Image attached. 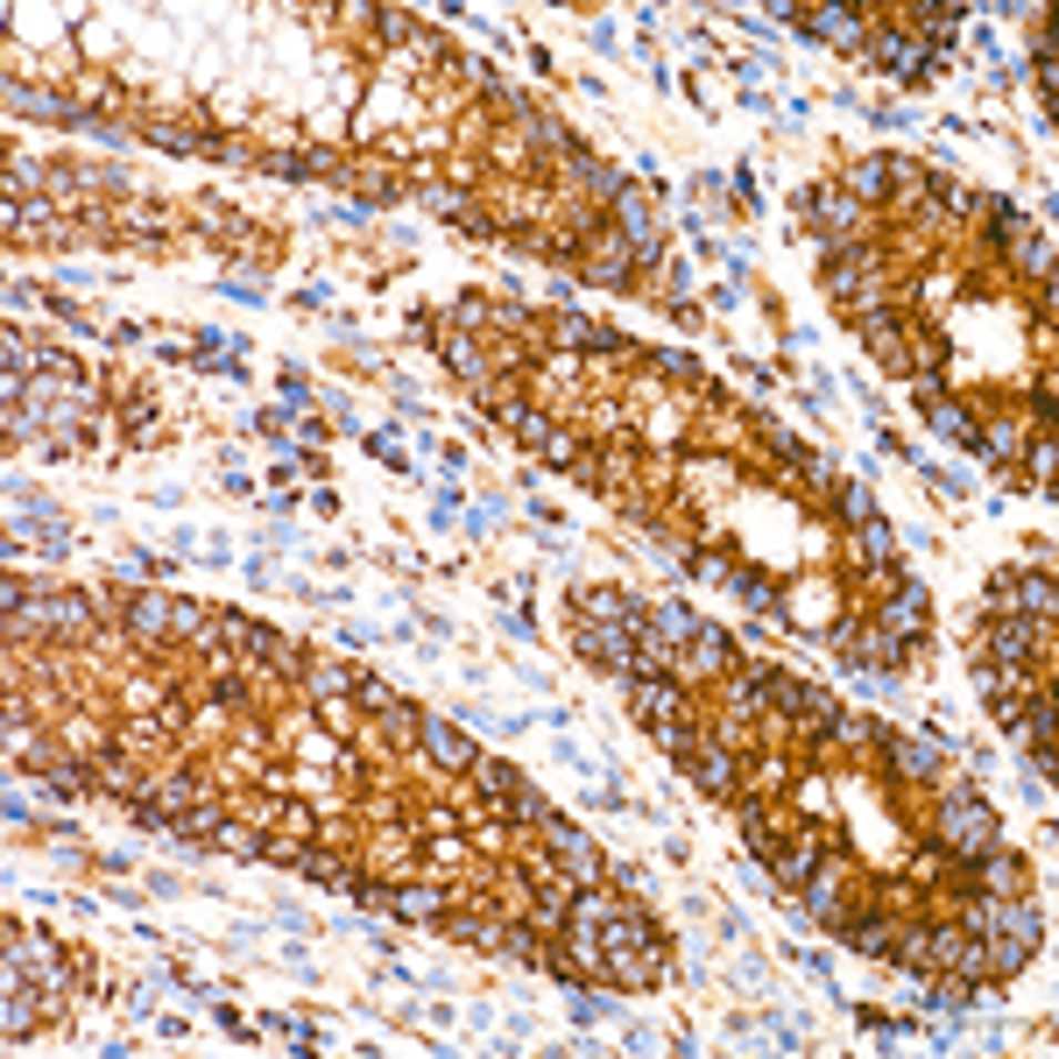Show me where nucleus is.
<instances>
[{
  "mask_svg": "<svg viewBox=\"0 0 1059 1059\" xmlns=\"http://www.w3.org/2000/svg\"><path fill=\"white\" fill-rule=\"evenodd\" d=\"M883 184H904V191H918V170H912V163H897V156H869V163H855V170H847V198H855V205H869V198H890Z\"/></svg>",
  "mask_w": 1059,
  "mask_h": 1059,
  "instance_id": "obj_5",
  "label": "nucleus"
},
{
  "mask_svg": "<svg viewBox=\"0 0 1059 1059\" xmlns=\"http://www.w3.org/2000/svg\"><path fill=\"white\" fill-rule=\"evenodd\" d=\"M417 742L431 749V763H438V770H474V749L459 742L446 721H431V714H424V721H417Z\"/></svg>",
  "mask_w": 1059,
  "mask_h": 1059,
  "instance_id": "obj_14",
  "label": "nucleus"
},
{
  "mask_svg": "<svg viewBox=\"0 0 1059 1059\" xmlns=\"http://www.w3.org/2000/svg\"><path fill=\"white\" fill-rule=\"evenodd\" d=\"M1038 635H1046V622H1031V614H1004V622H989V658L1025 664L1038 650Z\"/></svg>",
  "mask_w": 1059,
  "mask_h": 1059,
  "instance_id": "obj_9",
  "label": "nucleus"
},
{
  "mask_svg": "<svg viewBox=\"0 0 1059 1059\" xmlns=\"http://www.w3.org/2000/svg\"><path fill=\"white\" fill-rule=\"evenodd\" d=\"M727 587H735V593H742V601H749V608H770V614H777V608H784V601H777V587H770V580H763V572H727Z\"/></svg>",
  "mask_w": 1059,
  "mask_h": 1059,
  "instance_id": "obj_22",
  "label": "nucleus"
},
{
  "mask_svg": "<svg viewBox=\"0 0 1059 1059\" xmlns=\"http://www.w3.org/2000/svg\"><path fill=\"white\" fill-rule=\"evenodd\" d=\"M446 360H452V375H467V381H474V389L488 381V368H480V354H474L467 339H446Z\"/></svg>",
  "mask_w": 1059,
  "mask_h": 1059,
  "instance_id": "obj_29",
  "label": "nucleus"
},
{
  "mask_svg": "<svg viewBox=\"0 0 1059 1059\" xmlns=\"http://www.w3.org/2000/svg\"><path fill=\"white\" fill-rule=\"evenodd\" d=\"M679 706H685V692L671 685V679H658V671H650V679H635V721H643V727L679 721Z\"/></svg>",
  "mask_w": 1059,
  "mask_h": 1059,
  "instance_id": "obj_11",
  "label": "nucleus"
},
{
  "mask_svg": "<svg viewBox=\"0 0 1059 1059\" xmlns=\"http://www.w3.org/2000/svg\"><path fill=\"white\" fill-rule=\"evenodd\" d=\"M890 770L912 784H933L939 777V742L933 735H890Z\"/></svg>",
  "mask_w": 1059,
  "mask_h": 1059,
  "instance_id": "obj_10",
  "label": "nucleus"
},
{
  "mask_svg": "<svg viewBox=\"0 0 1059 1059\" xmlns=\"http://www.w3.org/2000/svg\"><path fill=\"white\" fill-rule=\"evenodd\" d=\"M502 954H523V960H537V933H523V926H502Z\"/></svg>",
  "mask_w": 1059,
  "mask_h": 1059,
  "instance_id": "obj_34",
  "label": "nucleus"
},
{
  "mask_svg": "<svg viewBox=\"0 0 1059 1059\" xmlns=\"http://www.w3.org/2000/svg\"><path fill=\"white\" fill-rule=\"evenodd\" d=\"M1031 474H1038V488H1046V474H1052V438H1038V452H1031Z\"/></svg>",
  "mask_w": 1059,
  "mask_h": 1059,
  "instance_id": "obj_36",
  "label": "nucleus"
},
{
  "mask_svg": "<svg viewBox=\"0 0 1059 1059\" xmlns=\"http://www.w3.org/2000/svg\"><path fill=\"white\" fill-rule=\"evenodd\" d=\"M813 869H819L813 841H798V847H777V876H784V890H805V883H813Z\"/></svg>",
  "mask_w": 1059,
  "mask_h": 1059,
  "instance_id": "obj_18",
  "label": "nucleus"
},
{
  "mask_svg": "<svg viewBox=\"0 0 1059 1059\" xmlns=\"http://www.w3.org/2000/svg\"><path fill=\"white\" fill-rule=\"evenodd\" d=\"M805 29L826 35V43H841V50H869V29H862L855 8H813V22H805Z\"/></svg>",
  "mask_w": 1059,
  "mask_h": 1059,
  "instance_id": "obj_13",
  "label": "nucleus"
},
{
  "mask_svg": "<svg viewBox=\"0 0 1059 1059\" xmlns=\"http://www.w3.org/2000/svg\"><path fill=\"white\" fill-rule=\"evenodd\" d=\"M742 847H749L756 862H777V834H770L756 813H742Z\"/></svg>",
  "mask_w": 1059,
  "mask_h": 1059,
  "instance_id": "obj_27",
  "label": "nucleus"
},
{
  "mask_svg": "<svg viewBox=\"0 0 1059 1059\" xmlns=\"http://www.w3.org/2000/svg\"><path fill=\"white\" fill-rule=\"evenodd\" d=\"M685 566H692V572H700V580H714V587H727V566H721V558H714V551H685Z\"/></svg>",
  "mask_w": 1059,
  "mask_h": 1059,
  "instance_id": "obj_33",
  "label": "nucleus"
},
{
  "mask_svg": "<svg viewBox=\"0 0 1059 1059\" xmlns=\"http://www.w3.org/2000/svg\"><path fill=\"white\" fill-rule=\"evenodd\" d=\"M685 770H692V784H700L706 798H727L735 792V749H721V742H692V756H685Z\"/></svg>",
  "mask_w": 1059,
  "mask_h": 1059,
  "instance_id": "obj_8",
  "label": "nucleus"
},
{
  "mask_svg": "<svg viewBox=\"0 0 1059 1059\" xmlns=\"http://www.w3.org/2000/svg\"><path fill=\"white\" fill-rule=\"evenodd\" d=\"M862 339L883 354V368H890V375L912 368V360H904V339H897V312H869V318H862Z\"/></svg>",
  "mask_w": 1059,
  "mask_h": 1059,
  "instance_id": "obj_15",
  "label": "nucleus"
},
{
  "mask_svg": "<svg viewBox=\"0 0 1059 1059\" xmlns=\"http://www.w3.org/2000/svg\"><path fill=\"white\" fill-rule=\"evenodd\" d=\"M0 1025H8V1046H22V1038L35 1031V1010L22 1004V989H14V996H8V1010H0Z\"/></svg>",
  "mask_w": 1059,
  "mask_h": 1059,
  "instance_id": "obj_28",
  "label": "nucleus"
},
{
  "mask_svg": "<svg viewBox=\"0 0 1059 1059\" xmlns=\"http://www.w3.org/2000/svg\"><path fill=\"white\" fill-rule=\"evenodd\" d=\"M389 912L396 918H438V912H446V897H438V890H389Z\"/></svg>",
  "mask_w": 1059,
  "mask_h": 1059,
  "instance_id": "obj_20",
  "label": "nucleus"
},
{
  "mask_svg": "<svg viewBox=\"0 0 1059 1059\" xmlns=\"http://www.w3.org/2000/svg\"><path fill=\"white\" fill-rule=\"evenodd\" d=\"M516 417V438H523V446H537L544 459H558V467H572V459H580V446H572L566 431H551L544 417H530V410H509Z\"/></svg>",
  "mask_w": 1059,
  "mask_h": 1059,
  "instance_id": "obj_12",
  "label": "nucleus"
},
{
  "mask_svg": "<svg viewBox=\"0 0 1059 1059\" xmlns=\"http://www.w3.org/2000/svg\"><path fill=\"white\" fill-rule=\"evenodd\" d=\"M8 622L29 629V635H85L92 608L71 601V593H35V601H22V614H8Z\"/></svg>",
  "mask_w": 1059,
  "mask_h": 1059,
  "instance_id": "obj_3",
  "label": "nucleus"
},
{
  "mask_svg": "<svg viewBox=\"0 0 1059 1059\" xmlns=\"http://www.w3.org/2000/svg\"><path fill=\"white\" fill-rule=\"evenodd\" d=\"M862 558H869V566H897V544H890V530H883L876 516L862 523Z\"/></svg>",
  "mask_w": 1059,
  "mask_h": 1059,
  "instance_id": "obj_26",
  "label": "nucleus"
},
{
  "mask_svg": "<svg viewBox=\"0 0 1059 1059\" xmlns=\"http://www.w3.org/2000/svg\"><path fill=\"white\" fill-rule=\"evenodd\" d=\"M424 205H431V212H446V220H459V226H474V234L488 226V220H480V205H474V198H459V191H446V184H431V191H424Z\"/></svg>",
  "mask_w": 1059,
  "mask_h": 1059,
  "instance_id": "obj_19",
  "label": "nucleus"
},
{
  "mask_svg": "<svg viewBox=\"0 0 1059 1059\" xmlns=\"http://www.w3.org/2000/svg\"><path fill=\"white\" fill-rule=\"evenodd\" d=\"M939 841H947L954 855L981 862V855L996 847V813H989V798L960 792V784H939Z\"/></svg>",
  "mask_w": 1059,
  "mask_h": 1059,
  "instance_id": "obj_1",
  "label": "nucleus"
},
{
  "mask_svg": "<svg viewBox=\"0 0 1059 1059\" xmlns=\"http://www.w3.org/2000/svg\"><path fill=\"white\" fill-rule=\"evenodd\" d=\"M537 826H544L551 855L566 862V876H580V883H593V876H601V855H593V841H587V834H580V826H572V819H558V813H544Z\"/></svg>",
  "mask_w": 1059,
  "mask_h": 1059,
  "instance_id": "obj_4",
  "label": "nucleus"
},
{
  "mask_svg": "<svg viewBox=\"0 0 1059 1059\" xmlns=\"http://www.w3.org/2000/svg\"><path fill=\"white\" fill-rule=\"evenodd\" d=\"M841 939L855 954H890V926H883V918H869V926H841Z\"/></svg>",
  "mask_w": 1059,
  "mask_h": 1059,
  "instance_id": "obj_24",
  "label": "nucleus"
},
{
  "mask_svg": "<svg viewBox=\"0 0 1059 1059\" xmlns=\"http://www.w3.org/2000/svg\"><path fill=\"white\" fill-rule=\"evenodd\" d=\"M170 629H177V601L156 593V587H142V593H134V608H128V635H134V643H163Z\"/></svg>",
  "mask_w": 1059,
  "mask_h": 1059,
  "instance_id": "obj_7",
  "label": "nucleus"
},
{
  "mask_svg": "<svg viewBox=\"0 0 1059 1059\" xmlns=\"http://www.w3.org/2000/svg\"><path fill=\"white\" fill-rule=\"evenodd\" d=\"M566 339L572 346H601V354H629L622 333H601V325H587V318H566Z\"/></svg>",
  "mask_w": 1059,
  "mask_h": 1059,
  "instance_id": "obj_23",
  "label": "nucleus"
},
{
  "mask_svg": "<svg viewBox=\"0 0 1059 1059\" xmlns=\"http://www.w3.org/2000/svg\"><path fill=\"white\" fill-rule=\"evenodd\" d=\"M1017 876H1025V862H1017V855H989V883H996V897H1017Z\"/></svg>",
  "mask_w": 1059,
  "mask_h": 1059,
  "instance_id": "obj_31",
  "label": "nucleus"
},
{
  "mask_svg": "<svg viewBox=\"0 0 1059 1059\" xmlns=\"http://www.w3.org/2000/svg\"><path fill=\"white\" fill-rule=\"evenodd\" d=\"M474 777H480V784H488V792H495V798H516V792H523V777H516V770H509V763H495V756H474Z\"/></svg>",
  "mask_w": 1059,
  "mask_h": 1059,
  "instance_id": "obj_21",
  "label": "nucleus"
},
{
  "mask_svg": "<svg viewBox=\"0 0 1059 1059\" xmlns=\"http://www.w3.org/2000/svg\"><path fill=\"white\" fill-rule=\"evenodd\" d=\"M212 841H220V847H234V855H262V847H268V841L255 834V826H234V819H220V826H212Z\"/></svg>",
  "mask_w": 1059,
  "mask_h": 1059,
  "instance_id": "obj_25",
  "label": "nucleus"
},
{
  "mask_svg": "<svg viewBox=\"0 0 1059 1059\" xmlns=\"http://www.w3.org/2000/svg\"><path fill=\"white\" fill-rule=\"evenodd\" d=\"M912 396H918V403H947V381H939V375L926 368V375H918V389H912Z\"/></svg>",
  "mask_w": 1059,
  "mask_h": 1059,
  "instance_id": "obj_35",
  "label": "nucleus"
},
{
  "mask_svg": "<svg viewBox=\"0 0 1059 1059\" xmlns=\"http://www.w3.org/2000/svg\"><path fill=\"white\" fill-rule=\"evenodd\" d=\"M685 650H692V664H700L706 679H714V671H727V664H735V650H727V635H721L714 622H700V629H692V643H685Z\"/></svg>",
  "mask_w": 1059,
  "mask_h": 1059,
  "instance_id": "obj_16",
  "label": "nucleus"
},
{
  "mask_svg": "<svg viewBox=\"0 0 1059 1059\" xmlns=\"http://www.w3.org/2000/svg\"><path fill=\"white\" fill-rule=\"evenodd\" d=\"M304 685L325 692V700H333V692H354V679H346V671H333V664H312V671H304Z\"/></svg>",
  "mask_w": 1059,
  "mask_h": 1059,
  "instance_id": "obj_32",
  "label": "nucleus"
},
{
  "mask_svg": "<svg viewBox=\"0 0 1059 1059\" xmlns=\"http://www.w3.org/2000/svg\"><path fill=\"white\" fill-rule=\"evenodd\" d=\"M354 700L368 706V714H396V692L381 685V679H354Z\"/></svg>",
  "mask_w": 1059,
  "mask_h": 1059,
  "instance_id": "obj_30",
  "label": "nucleus"
},
{
  "mask_svg": "<svg viewBox=\"0 0 1059 1059\" xmlns=\"http://www.w3.org/2000/svg\"><path fill=\"white\" fill-rule=\"evenodd\" d=\"M996 601H1004V608H1017V614H1031V622H1046V629H1052V608H1059V601H1052V580H1046V572H1038V580L996 572Z\"/></svg>",
  "mask_w": 1059,
  "mask_h": 1059,
  "instance_id": "obj_6",
  "label": "nucleus"
},
{
  "mask_svg": "<svg viewBox=\"0 0 1059 1059\" xmlns=\"http://www.w3.org/2000/svg\"><path fill=\"white\" fill-rule=\"evenodd\" d=\"M813 220H826V226H834V241H847V234L862 226V205L847 198V191H819V198H813Z\"/></svg>",
  "mask_w": 1059,
  "mask_h": 1059,
  "instance_id": "obj_17",
  "label": "nucleus"
},
{
  "mask_svg": "<svg viewBox=\"0 0 1059 1059\" xmlns=\"http://www.w3.org/2000/svg\"><path fill=\"white\" fill-rule=\"evenodd\" d=\"M968 933H1004V939H1017V947H1046V912L1038 904H1025V897H981V912H975V926Z\"/></svg>",
  "mask_w": 1059,
  "mask_h": 1059,
  "instance_id": "obj_2",
  "label": "nucleus"
}]
</instances>
